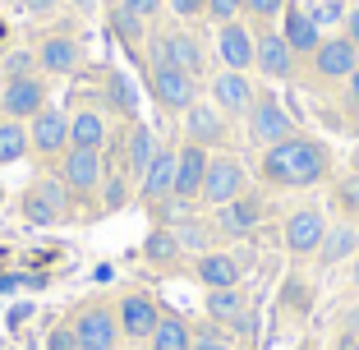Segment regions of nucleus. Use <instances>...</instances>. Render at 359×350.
I'll list each match as a JSON object with an SVG mask.
<instances>
[{"instance_id":"14","label":"nucleus","mask_w":359,"mask_h":350,"mask_svg":"<svg viewBox=\"0 0 359 350\" xmlns=\"http://www.w3.org/2000/svg\"><path fill=\"white\" fill-rule=\"evenodd\" d=\"M79 65H83L79 37H69V32H46L42 42H37V74L65 79V74H74Z\"/></svg>"},{"instance_id":"57","label":"nucleus","mask_w":359,"mask_h":350,"mask_svg":"<svg viewBox=\"0 0 359 350\" xmlns=\"http://www.w3.org/2000/svg\"><path fill=\"white\" fill-rule=\"evenodd\" d=\"M304 350H313V346H304Z\"/></svg>"},{"instance_id":"53","label":"nucleus","mask_w":359,"mask_h":350,"mask_svg":"<svg viewBox=\"0 0 359 350\" xmlns=\"http://www.w3.org/2000/svg\"><path fill=\"white\" fill-rule=\"evenodd\" d=\"M0 5H14V10H23V0H0Z\"/></svg>"},{"instance_id":"8","label":"nucleus","mask_w":359,"mask_h":350,"mask_svg":"<svg viewBox=\"0 0 359 350\" xmlns=\"http://www.w3.org/2000/svg\"><path fill=\"white\" fill-rule=\"evenodd\" d=\"M212 213H217L212 217V231H222L226 240H249V235L258 231V222H263V198L244 189L240 198L222 203V208H212Z\"/></svg>"},{"instance_id":"20","label":"nucleus","mask_w":359,"mask_h":350,"mask_svg":"<svg viewBox=\"0 0 359 350\" xmlns=\"http://www.w3.org/2000/svg\"><path fill=\"white\" fill-rule=\"evenodd\" d=\"M208 161H212L208 148H198V143H180V148H175V198L198 203L203 175H208Z\"/></svg>"},{"instance_id":"40","label":"nucleus","mask_w":359,"mask_h":350,"mask_svg":"<svg viewBox=\"0 0 359 350\" xmlns=\"http://www.w3.org/2000/svg\"><path fill=\"white\" fill-rule=\"evenodd\" d=\"M189 350H231V337L217 332V328H203V332H194V346Z\"/></svg>"},{"instance_id":"25","label":"nucleus","mask_w":359,"mask_h":350,"mask_svg":"<svg viewBox=\"0 0 359 350\" xmlns=\"http://www.w3.org/2000/svg\"><path fill=\"white\" fill-rule=\"evenodd\" d=\"M194 346V328L180 314H161L157 328H152L148 337V350H189Z\"/></svg>"},{"instance_id":"3","label":"nucleus","mask_w":359,"mask_h":350,"mask_svg":"<svg viewBox=\"0 0 359 350\" xmlns=\"http://www.w3.org/2000/svg\"><path fill=\"white\" fill-rule=\"evenodd\" d=\"M148 93L166 116H184L198 102V79L175 69V65H148Z\"/></svg>"},{"instance_id":"31","label":"nucleus","mask_w":359,"mask_h":350,"mask_svg":"<svg viewBox=\"0 0 359 350\" xmlns=\"http://www.w3.org/2000/svg\"><path fill=\"white\" fill-rule=\"evenodd\" d=\"M106 102H111V111H120L125 120L138 116V93L120 69H106Z\"/></svg>"},{"instance_id":"41","label":"nucleus","mask_w":359,"mask_h":350,"mask_svg":"<svg viewBox=\"0 0 359 350\" xmlns=\"http://www.w3.org/2000/svg\"><path fill=\"white\" fill-rule=\"evenodd\" d=\"M116 5H120V10H129L134 19L148 23V19H157V14H161V5H166V0H116Z\"/></svg>"},{"instance_id":"49","label":"nucleus","mask_w":359,"mask_h":350,"mask_svg":"<svg viewBox=\"0 0 359 350\" xmlns=\"http://www.w3.org/2000/svg\"><path fill=\"white\" fill-rule=\"evenodd\" d=\"M69 5H74L79 14H93V10H97V0H69Z\"/></svg>"},{"instance_id":"6","label":"nucleus","mask_w":359,"mask_h":350,"mask_svg":"<svg viewBox=\"0 0 359 350\" xmlns=\"http://www.w3.org/2000/svg\"><path fill=\"white\" fill-rule=\"evenodd\" d=\"M290 134H295L290 111H285L272 93H258L254 107H249V138L263 143V148H272V143H281V138H290Z\"/></svg>"},{"instance_id":"19","label":"nucleus","mask_w":359,"mask_h":350,"mask_svg":"<svg viewBox=\"0 0 359 350\" xmlns=\"http://www.w3.org/2000/svg\"><path fill=\"white\" fill-rule=\"evenodd\" d=\"M281 37H285V46L295 51V60H309V55L323 46V37H327V32L313 23V14L299 10L295 0H290V5L281 10Z\"/></svg>"},{"instance_id":"16","label":"nucleus","mask_w":359,"mask_h":350,"mask_svg":"<svg viewBox=\"0 0 359 350\" xmlns=\"http://www.w3.org/2000/svg\"><path fill=\"white\" fill-rule=\"evenodd\" d=\"M254 69H258V74H267V79H290V74H295V51L285 46L281 28H267V23H258Z\"/></svg>"},{"instance_id":"36","label":"nucleus","mask_w":359,"mask_h":350,"mask_svg":"<svg viewBox=\"0 0 359 350\" xmlns=\"http://www.w3.org/2000/svg\"><path fill=\"white\" fill-rule=\"evenodd\" d=\"M346 10H350L346 0H318V5H313L309 14H313L318 28H332V23H346Z\"/></svg>"},{"instance_id":"5","label":"nucleus","mask_w":359,"mask_h":350,"mask_svg":"<svg viewBox=\"0 0 359 350\" xmlns=\"http://www.w3.org/2000/svg\"><path fill=\"white\" fill-rule=\"evenodd\" d=\"M69 208V189H65L60 175H42L23 189V222L32 226H55Z\"/></svg>"},{"instance_id":"9","label":"nucleus","mask_w":359,"mask_h":350,"mask_svg":"<svg viewBox=\"0 0 359 350\" xmlns=\"http://www.w3.org/2000/svg\"><path fill=\"white\" fill-rule=\"evenodd\" d=\"M102 175H106V161H102V152H93V148H69L60 157V180L74 198L97 194L102 189Z\"/></svg>"},{"instance_id":"44","label":"nucleus","mask_w":359,"mask_h":350,"mask_svg":"<svg viewBox=\"0 0 359 350\" xmlns=\"http://www.w3.org/2000/svg\"><path fill=\"white\" fill-rule=\"evenodd\" d=\"M51 350H79V341H74V328L69 323H60V328L51 332V341H46Z\"/></svg>"},{"instance_id":"52","label":"nucleus","mask_w":359,"mask_h":350,"mask_svg":"<svg viewBox=\"0 0 359 350\" xmlns=\"http://www.w3.org/2000/svg\"><path fill=\"white\" fill-rule=\"evenodd\" d=\"M5 37H10V28H5V19H0V46H5Z\"/></svg>"},{"instance_id":"56","label":"nucleus","mask_w":359,"mask_h":350,"mask_svg":"<svg viewBox=\"0 0 359 350\" xmlns=\"http://www.w3.org/2000/svg\"><path fill=\"white\" fill-rule=\"evenodd\" d=\"M0 198H5V189H0Z\"/></svg>"},{"instance_id":"39","label":"nucleus","mask_w":359,"mask_h":350,"mask_svg":"<svg viewBox=\"0 0 359 350\" xmlns=\"http://www.w3.org/2000/svg\"><path fill=\"white\" fill-rule=\"evenodd\" d=\"M290 0H244V14H254V23H267V19H281V10Z\"/></svg>"},{"instance_id":"37","label":"nucleus","mask_w":359,"mask_h":350,"mask_svg":"<svg viewBox=\"0 0 359 350\" xmlns=\"http://www.w3.org/2000/svg\"><path fill=\"white\" fill-rule=\"evenodd\" d=\"M337 208H341L346 217H359V175L337 180Z\"/></svg>"},{"instance_id":"22","label":"nucleus","mask_w":359,"mask_h":350,"mask_svg":"<svg viewBox=\"0 0 359 350\" xmlns=\"http://www.w3.org/2000/svg\"><path fill=\"white\" fill-rule=\"evenodd\" d=\"M170 194H175V148H157L152 166L143 170V180H138V198L148 203V208H157Z\"/></svg>"},{"instance_id":"27","label":"nucleus","mask_w":359,"mask_h":350,"mask_svg":"<svg viewBox=\"0 0 359 350\" xmlns=\"http://www.w3.org/2000/svg\"><path fill=\"white\" fill-rule=\"evenodd\" d=\"M180 240H175V231L170 226H152L148 231V240H143V258H148L152 267H170V263H180Z\"/></svg>"},{"instance_id":"28","label":"nucleus","mask_w":359,"mask_h":350,"mask_svg":"<svg viewBox=\"0 0 359 350\" xmlns=\"http://www.w3.org/2000/svg\"><path fill=\"white\" fill-rule=\"evenodd\" d=\"M359 249V231L355 226H327V235H323V244H318V258L323 263H341V258H355Z\"/></svg>"},{"instance_id":"30","label":"nucleus","mask_w":359,"mask_h":350,"mask_svg":"<svg viewBox=\"0 0 359 350\" xmlns=\"http://www.w3.org/2000/svg\"><path fill=\"white\" fill-rule=\"evenodd\" d=\"M249 309V295L240 286H226V290H208V318L212 323H235Z\"/></svg>"},{"instance_id":"55","label":"nucleus","mask_w":359,"mask_h":350,"mask_svg":"<svg viewBox=\"0 0 359 350\" xmlns=\"http://www.w3.org/2000/svg\"><path fill=\"white\" fill-rule=\"evenodd\" d=\"M125 350H148V346H125Z\"/></svg>"},{"instance_id":"47","label":"nucleus","mask_w":359,"mask_h":350,"mask_svg":"<svg viewBox=\"0 0 359 350\" xmlns=\"http://www.w3.org/2000/svg\"><path fill=\"white\" fill-rule=\"evenodd\" d=\"M231 328H235V332H244V337H254V332H258V318L249 314V309H244V314H240V318L231 323Z\"/></svg>"},{"instance_id":"15","label":"nucleus","mask_w":359,"mask_h":350,"mask_svg":"<svg viewBox=\"0 0 359 350\" xmlns=\"http://www.w3.org/2000/svg\"><path fill=\"white\" fill-rule=\"evenodd\" d=\"M28 143H32L37 157H65V152H69V116L55 111V107H42L32 116Z\"/></svg>"},{"instance_id":"4","label":"nucleus","mask_w":359,"mask_h":350,"mask_svg":"<svg viewBox=\"0 0 359 350\" xmlns=\"http://www.w3.org/2000/svg\"><path fill=\"white\" fill-rule=\"evenodd\" d=\"M152 65H175V69H184V74L198 79L203 65H208V55H203V42L194 37V32L184 28H166V32H152Z\"/></svg>"},{"instance_id":"43","label":"nucleus","mask_w":359,"mask_h":350,"mask_svg":"<svg viewBox=\"0 0 359 350\" xmlns=\"http://www.w3.org/2000/svg\"><path fill=\"white\" fill-rule=\"evenodd\" d=\"M55 10H60V0H23V14L28 19H51Z\"/></svg>"},{"instance_id":"50","label":"nucleus","mask_w":359,"mask_h":350,"mask_svg":"<svg viewBox=\"0 0 359 350\" xmlns=\"http://www.w3.org/2000/svg\"><path fill=\"white\" fill-rule=\"evenodd\" d=\"M337 350H359V341H355V337H350V332H346V337H341V346H337Z\"/></svg>"},{"instance_id":"17","label":"nucleus","mask_w":359,"mask_h":350,"mask_svg":"<svg viewBox=\"0 0 359 350\" xmlns=\"http://www.w3.org/2000/svg\"><path fill=\"white\" fill-rule=\"evenodd\" d=\"M212 107L222 111V116H249L254 107V79L240 74V69H222V74H212Z\"/></svg>"},{"instance_id":"59","label":"nucleus","mask_w":359,"mask_h":350,"mask_svg":"<svg viewBox=\"0 0 359 350\" xmlns=\"http://www.w3.org/2000/svg\"><path fill=\"white\" fill-rule=\"evenodd\" d=\"M355 5H359V0H355Z\"/></svg>"},{"instance_id":"26","label":"nucleus","mask_w":359,"mask_h":350,"mask_svg":"<svg viewBox=\"0 0 359 350\" xmlns=\"http://www.w3.org/2000/svg\"><path fill=\"white\" fill-rule=\"evenodd\" d=\"M152 157H157V138H152V129L134 125L129 129V143H125V170L134 175V180H143V170L152 166Z\"/></svg>"},{"instance_id":"33","label":"nucleus","mask_w":359,"mask_h":350,"mask_svg":"<svg viewBox=\"0 0 359 350\" xmlns=\"http://www.w3.org/2000/svg\"><path fill=\"white\" fill-rule=\"evenodd\" d=\"M180 240V249H194V254H208L212 249V222H194V217H184L180 226H170Z\"/></svg>"},{"instance_id":"21","label":"nucleus","mask_w":359,"mask_h":350,"mask_svg":"<svg viewBox=\"0 0 359 350\" xmlns=\"http://www.w3.org/2000/svg\"><path fill=\"white\" fill-rule=\"evenodd\" d=\"M194 276H198L208 290H226V286H240L244 263H240V254H226V249H208V254L194 258Z\"/></svg>"},{"instance_id":"2","label":"nucleus","mask_w":359,"mask_h":350,"mask_svg":"<svg viewBox=\"0 0 359 350\" xmlns=\"http://www.w3.org/2000/svg\"><path fill=\"white\" fill-rule=\"evenodd\" d=\"M69 328H74L79 350H120V318L116 304H106V299H88L69 318Z\"/></svg>"},{"instance_id":"34","label":"nucleus","mask_w":359,"mask_h":350,"mask_svg":"<svg viewBox=\"0 0 359 350\" xmlns=\"http://www.w3.org/2000/svg\"><path fill=\"white\" fill-rule=\"evenodd\" d=\"M37 69V46H14V51L0 55V74L5 79H28Z\"/></svg>"},{"instance_id":"1","label":"nucleus","mask_w":359,"mask_h":350,"mask_svg":"<svg viewBox=\"0 0 359 350\" xmlns=\"http://www.w3.org/2000/svg\"><path fill=\"white\" fill-rule=\"evenodd\" d=\"M332 170V152L327 143H318L309 134H290L272 148H263V180L276 189H309L323 184Z\"/></svg>"},{"instance_id":"13","label":"nucleus","mask_w":359,"mask_h":350,"mask_svg":"<svg viewBox=\"0 0 359 350\" xmlns=\"http://www.w3.org/2000/svg\"><path fill=\"white\" fill-rule=\"evenodd\" d=\"M323 235H327V217L318 213V208H295V213L285 217V254H295V258H309L318 254V244H323Z\"/></svg>"},{"instance_id":"35","label":"nucleus","mask_w":359,"mask_h":350,"mask_svg":"<svg viewBox=\"0 0 359 350\" xmlns=\"http://www.w3.org/2000/svg\"><path fill=\"white\" fill-rule=\"evenodd\" d=\"M125 203H129L125 175H102V208H106V213H120Z\"/></svg>"},{"instance_id":"32","label":"nucleus","mask_w":359,"mask_h":350,"mask_svg":"<svg viewBox=\"0 0 359 350\" xmlns=\"http://www.w3.org/2000/svg\"><path fill=\"white\" fill-rule=\"evenodd\" d=\"M106 23L116 28V37L129 46L134 55H143V19H134L129 10H120V5H111V14H106Z\"/></svg>"},{"instance_id":"23","label":"nucleus","mask_w":359,"mask_h":350,"mask_svg":"<svg viewBox=\"0 0 359 350\" xmlns=\"http://www.w3.org/2000/svg\"><path fill=\"white\" fill-rule=\"evenodd\" d=\"M226 138V116L212 102H194L184 111V143H198V148H217Z\"/></svg>"},{"instance_id":"18","label":"nucleus","mask_w":359,"mask_h":350,"mask_svg":"<svg viewBox=\"0 0 359 350\" xmlns=\"http://www.w3.org/2000/svg\"><path fill=\"white\" fill-rule=\"evenodd\" d=\"M254 42H258V32L244 19L222 23L217 28V60H222V69H240V74L254 69Z\"/></svg>"},{"instance_id":"58","label":"nucleus","mask_w":359,"mask_h":350,"mask_svg":"<svg viewBox=\"0 0 359 350\" xmlns=\"http://www.w3.org/2000/svg\"><path fill=\"white\" fill-rule=\"evenodd\" d=\"M111 5H116V0H111Z\"/></svg>"},{"instance_id":"10","label":"nucleus","mask_w":359,"mask_h":350,"mask_svg":"<svg viewBox=\"0 0 359 350\" xmlns=\"http://www.w3.org/2000/svg\"><path fill=\"white\" fill-rule=\"evenodd\" d=\"M244 194V166L235 157H226V152H217V157L208 161V175H203V189H198V203H208V208H222V203L240 198Z\"/></svg>"},{"instance_id":"7","label":"nucleus","mask_w":359,"mask_h":350,"mask_svg":"<svg viewBox=\"0 0 359 350\" xmlns=\"http://www.w3.org/2000/svg\"><path fill=\"white\" fill-rule=\"evenodd\" d=\"M309 69H313V79H323V83H346L359 69V51L350 46L346 32H341V37H323V46L309 55Z\"/></svg>"},{"instance_id":"38","label":"nucleus","mask_w":359,"mask_h":350,"mask_svg":"<svg viewBox=\"0 0 359 350\" xmlns=\"http://www.w3.org/2000/svg\"><path fill=\"white\" fill-rule=\"evenodd\" d=\"M244 14V0H208V19L222 28V23H235Z\"/></svg>"},{"instance_id":"46","label":"nucleus","mask_w":359,"mask_h":350,"mask_svg":"<svg viewBox=\"0 0 359 350\" xmlns=\"http://www.w3.org/2000/svg\"><path fill=\"white\" fill-rule=\"evenodd\" d=\"M346 107H350V111L359 116V69H355V74L346 79Z\"/></svg>"},{"instance_id":"11","label":"nucleus","mask_w":359,"mask_h":350,"mask_svg":"<svg viewBox=\"0 0 359 350\" xmlns=\"http://www.w3.org/2000/svg\"><path fill=\"white\" fill-rule=\"evenodd\" d=\"M116 318H120V337H129V341L143 346V341L152 337V328H157V318H161V304L148 295V290H129V295H120Z\"/></svg>"},{"instance_id":"54","label":"nucleus","mask_w":359,"mask_h":350,"mask_svg":"<svg viewBox=\"0 0 359 350\" xmlns=\"http://www.w3.org/2000/svg\"><path fill=\"white\" fill-rule=\"evenodd\" d=\"M355 175H359V148H355Z\"/></svg>"},{"instance_id":"29","label":"nucleus","mask_w":359,"mask_h":350,"mask_svg":"<svg viewBox=\"0 0 359 350\" xmlns=\"http://www.w3.org/2000/svg\"><path fill=\"white\" fill-rule=\"evenodd\" d=\"M28 152H32L28 125H23V120H5V116H0V166H14V161H23Z\"/></svg>"},{"instance_id":"45","label":"nucleus","mask_w":359,"mask_h":350,"mask_svg":"<svg viewBox=\"0 0 359 350\" xmlns=\"http://www.w3.org/2000/svg\"><path fill=\"white\" fill-rule=\"evenodd\" d=\"M341 32H346L350 46L359 51V5H350V10H346V23H341Z\"/></svg>"},{"instance_id":"51","label":"nucleus","mask_w":359,"mask_h":350,"mask_svg":"<svg viewBox=\"0 0 359 350\" xmlns=\"http://www.w3.org/2000/svg\"><path fill=\"white\" fill-rule=\"evenodd\" d=\"M350 281H355V290H359V254H355V267H350Z\"/></svg>"},{"instance_id":"42","label":"nucleus","mask_w":359,"mask_h":350,"mask_svg":"<svg viewBox=\"0 0 359 350\" xmlns=\"http://www.w3.org/2000/svg\"><path fill=\"white\" fill-rule=\"evenodd\" d=\"M170 14H175L180 23H189V19H203L208 14V0H166Z\"/></svg>"},{"instance_id":"48","label":"nucleus","mask_w":359,"mask_h":350,"mask_svg":"<svg viewBox=\"0 0 359 350\" xmlns=\"http://www.w3.org/2000/svg\"><path fill=\"white\" fill-rule=\"evenodd\" d=\"M28 314H32V309H28V304H19V309H14V314H10V328H19V323L28 318Z\"/></svg>"},{"instance_id":"12","label":"nucleus","mask_w":359,"mask_h":350,"mask_svg":"<svg viewBox=\"0 0 359 350\" xmlns=\"http://www.w3.org/2000/svg\"><path fill=\"white\" fill-rule=\"evenodd\" d=\"M42 107H46V83L37 74L5 79V83H0V116L5 120H32Z\"/></svg>"},{"instance_id":"24","label":"nucleus","mask_w":359,"mask_h":350,"mask_svg":"<svg viewBox=\"0 0 359 350\" xmlns=\"http://www.w3.org/2000/svg\"><path fill=\"white\" fill-rule=\"evenodd\" d=\"M106 143H111V125H106L102 111H74V116H69V148L102 152Z\"/></svg>"}]
</instances>
